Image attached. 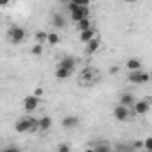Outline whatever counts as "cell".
<instances>
[{
  "label": "cell",
  "instance_id": "cell-1",
  "mask_svg": "<svg viewBox=\"0 0 152 152\" xmlns=\"http://www.w3.org/2000/svg\"><path fill=\"white\" fill-rule=\"evenodd\" d=\"M36 129H38V118H32V116H22L15 124V131L18 134H25V132L36 131Z\"/></svg>",
  "mask_w": 152,
  "mask_h": 152
},
{
  "label": "cell",
  "instance_id": "cell-2",
  "mask_svg": "<svg viewBox=\"0 0 152 152\" xmlns=\"http://www.w3.org/2000/svg\"><path fill=\"white\" fill-rule=\"evenodd\" d=\"M7 38H9V41H11L13 45H20V43H23V41L27 39V32H25L23 27L11 25V27L7 29Z\"/></svg>",
  "mask_w": 152,
  "mask_h": 152
},
{
  "label": "cell",
  "instance_id": "cell-3",
  "mask_svg": "<svg viewBox=\"0 0 152 152\" xmlns=\"http://www.w3.org/2000/svg\"><path fill=\"white\" fill-rule=\"evenodd\" d=\"M127 79H129V83H132V84H147V83H148V79H150V75L140 68V70L131 72Z\"/></svg>",
  "mask_w": 152,
  "mask_h": 152
},
{
  "label": "cell",
  "instance_id": "cell-4",
  "mask_svg": "<svg viewBox=\"0 0 152 152\" xmlns=\"http://www.w3.org/2000/svg\"><path fill=\"white\" fill-rule=\"evenodd\" d=\"M22 106H23V109H25L27 113H32V111H36L38 106H39V97H36L34 93H32V95H27V97L23 99Z\"/></svg>",
  "mask_w": 152,
  "mask_h": 152
},
{
  "label": "cell",
  "instance_id": "cell-5",
  "mask_svg": "<svg viewBox=\"0 0 152 152\" xmlns=\"http://www.w3.org/2000/svg\"><path fill=\"white\" fill-rule=\"evenodd\" d=\"M113 116H115L118 122H127V120H129V107H125V106H122V104L115 106Z\"/></svg>",
  "mask_w": 152,
  "mask_h": 152
},
{
  "label": "cell",
  "instance_id": "cell-6",
  "mask_svg": "<svg viewBox=\"0 0 152 152\" xmlns=\"http://www.w3.org/2000/svg\"><path fill=\"white\" fill-rule=\"evenodd\" d=\"M88 15H90V7H81V6L73 7V9L70 11V18H72L73 22H79L81 18H84V16H88Z\"/></svg>",
  "mask_w": 152,
  "mask_h": 152
},
{
  "label": "cell",
  "instance_id": "cell-7",
  "mask_svg": "<svg viewBox=\"0 0 152 152\" xmlns=\"http://www.w3.org/2000/svg\"><path fill=\"white\" fill-rule=\"evenodd\" d=\"M132 107H134V113H136V115H147L148 109H150V100H148V99H145V100H138V102L134 100Z\"/></svg>",
  "mask_w": 152,
  "mask_h": 152
},
{
  "label": "cell",
  "instance_id": "cell-8",
  "mask_svg": "<svg viewBox=\"0 0 152 152\" xmlns=\"http://www.w3.org/2000/svg\"><path fill=\"white\" fill-rule=\"evenodd\" d=\"M79 124H81V120H79V116H75V115H68V116H64L61 120L63 129H75Z\"/></svg>",
  "mask_w": 152,
  "mask_h": 152
},
{
  "label": "cell",
  "instance_id": "cell-9",
  "mask_svg": "<svg viewBox=\"0 0 152 152\" xmlns=\"http://www.w3.org/2000/svg\"><path fill=\"white\" fill-rule=\"evenodd\" d=\"M57 66H61V68H68V70H75V66H77V59H75L73 56H63L61 57V61L57 63Z\"/></svg>",
  "mask_w": 152,
  "mask_h": 152
},
{
  "label": "cell",
  "instance_id": "cell-10",
  "mask_svg": "<svg viewBox=\"0 0 152 152\" xmlns=\"http://www.w3.org/2000/svg\"><path fill=\"white\" fill-rule=\"evenodd\" d=\"M95 36H97V31H95L93 27L84 29V31H79V41H81V43H88V41L93 39Z\"/></svg>",
  "mask_w": 152,
  "mask_h": 152
},
{
  "label": "cell",
  "instance_id": "cell-11",
  "mask_svg": "<svg viewBox=\"0 0 152 152\" xmlns=\"http://www.w3.org/2000/svg\"><path fill=\"white\" fill-rule=\"evenodd\" d=\"M100 50V39L95 36L93 39H90L88 43H86V54H90V56H93V54H97Z\"/></svg>",
  "mask_w": 152,
  "mask_h": 152
},
{
  "label": "cell",
  "instance_id": "cell-12",
  "mask_svg": "<svg viewBox=\"0 0 152 152\" xmlns=\"http://www.w3.org/2000/svg\"><path fill=\"white\" fill-rule=\"evenodd\" d=\"M141 66H143V63H141V59H138V57H131V59H127V61H125V68H127L129 72L140 70Z\"/></svg>",
  "mask_w": 152,
  "mask_h": 152
},
{
  "label": "cell",
  "instance_id": "cell-13",
  "mask_svg": "<svg viewBox=\"0 0 152 152\" xmlns=\"http://www.w3.org/2000/svg\"><path fill=\"white\" fill-rule=\"evenodd\" d=\"M134 95L132 93H122L120 95V100H118V104H122V106H125V107H132V104H134Z\"/></svg>",
  "mask_w": 152,
  "mask_h": 152
},
{
  "label": "cell",
  "instance_id": "cell-14",
  "mask_svg": "<svg viewBox=\"0 0 152 152\" xmlns=\"http://www.w3.org/2000/svg\"><path fill=\"white\" fill-rule=\"evenodd\" d=\"M70 75H72V70H68V68H61V66H56V79H59V81H66V79H70Z\"/></svg>",
  "mask_w": 152,
  "mask_h": 152
},
{
  "label": "cell",
  "instance_id": "cell-15",
  "mask_svg": "<svg viewBox=\"0 0 152 152\" xmlns=\"http://www.w3.org/2000/svg\"><path fill=\"white\" fill-rule=\"evenodd\" d=\"M52 127V118L50 116H41L38 118V129L39 131H48Z\"/></svg>",
  "mask_w": 152,
  "mask_h": 152
},
{
  "label": "cell",
  "instance_id": "cell-16",
  "mask_svg": "<svg viewBox=\"0 0 152 152\" xmlns=\"http://www.w3.org/2000/svg\"><path fill=\"white\" fill-rule=\"evenodd\" d=\"M64 23H66V20H64V16H63L61 13H54V15H52V25H54L56 29L64 27Z\"/></svg>",
  "mask_w": 152,
  "mask_h": 152
},
{
  "label": "cell",
  "instance_id": "cell-17",
  "mask_svg": "<svg viewBox=\"0 0 152 152\" xmlns=\"http://www.w3.org/2000/svg\"><path fill=\"white\" fill-rule=\"evenodd\" d=\"M75 23H77V25H75V27H77V31H84V29H90V27H91V20H90L88 16L81 18L79 22H75Z\"/></svg>",
  "mask_w": 152,
  "mask_h": 152
},
{
  "label": "cell",
  "instance_id": "cell-18",
  "mask_svg": "<svg viewBox=\"0 0 152 152\" xmlns=\"http://www.w3.org/2000/svg\"><path fill=\"white\" fill-rule=\"evenodd\" d=\"M59 41H61V38H59L57 32H47V43H48V45L54 47V45H57Z\"/></svg>",
  "mask_w": 152,
  "mask_h": 152
},
{
  "label": "cell",
  "instance_id": "cell-19",
  "mask_svg": "<svg viewBox=\"0 0 152 152\" xmlns=\"http://www.w3.org/2000/svg\"><path fill=\"white\" fill-rule=\"evenodd\" d=\"M81 79H84V81H95V70L93 68H86L81 73Z\"/></svg>",
  "mask_w": 152,
  "mask_h": 152
},
{
  "label": "cell",
  "instance_id": "cell-20",
  "mask_svg": "<svg viewBox=\"0 0 152 152\" xmlns=\"http://www.w3.org/2000/svg\"><path fill=\"white\" fill-rule=\"evenodd\" d=\"M34 41H36V43H45V41H47V31H36Z\"/></svg>",
  "mask_w": 152,
  "mask_h": 152
},
{
  "label": "cell",
  "instance_id": "cell-21",
  "mask_svg": "<svg viewBox=\"0 0 152 152\" xmlns=\"http://www.w3.org/2000/svg\"><path fill=\"white\" fill-rule=\"evenodd\" d=\"M31 54H32V56H41V54H43V43H36V45L31 48Z\"/></svg>",
  "mask_w": 152,
  "mask_h": 152
},
{
  "label": "cell",
  "instance_id": "cell-22",
  "mask_svg": "<svg viewBox=\"0 0 152 152\" xmlns=\"http://www.w3.org/2000/svg\"><path fill=\"white\" fill-rule=\"evenodd\" d=\"M111 147L106 145V143H100V145H95V152H109Z\"/></svg>",
  "mask_w": 152,
  "mask_h": 152
},
{
  "label": "cell",
  "instance_id": "cell-23",
  "mask_svg": "<svg viewBox=\"0 0 152 152\" xmlns=\"http://www.w3.org/2000/svg\"><path fill=\"white\" fill-rule=\"evenodd\" d=\"M73 4H77V6H81V7H90V4H91V0H72Z\"/></svg>",
  "mask_w": 152,
  "mask_h": 152
},
{
  "label": "cell",
  "instance_id": "cell-24",
  "mask_svg": "<svg viewBox=\"0 0 152 152\" xmlns=\"http://www.w3.org/2000/svg\"><path fill=\"white\" fill-rule=\"evenodd\" d=\"M152 148V138H145L143 141V150H150Z\"/></svg>",
  "mask_w": 152,
  "mask_h": 152
},
{
  "label": "cell",
  "instance_id": "cell-25",
  "mask_svg": "<svg viewBox=\"0 0 152 152\" xmlns=\"http://www.w3.org/2000/svg\"><path fill=\"white\" fill-rule=\"evenodd\" d=\"M70 148H72V147H70L68 143H61V145H57V150H59V152H68Z\"/></svg>",
  "mask_w": 152,
  "mask_h": 152
},
{
  "label": "cell",
  "instance_id": "cell-26",
  "mask_svg": "<svg viewBox=\"0 0 152 152\" xmlns=\"http://www.w3.org/2000/svg\"><path fill=\"white\" fill-rule=\"evenodd\" d=\"M34 95H36V97H41V95H43V90H41V88H36V90H34Z\"/></svg>",
  "mask_w": 152,
  "mask_h": 152
},
{
  "label": "cell",
  "instance_id": "cell-27",
  "mask_svg": "<svg viewBox=\"0 0 152 152\" xmlns=\"http://www.w3.org/2000/svg\"><path fill=\"white\" fill-rule=\"evenodd\" d=\"M9 2H11V0H0V7H6V6H9Z\"/></svg>",
  "mask_w": 152,
  "mask_h": 152
}]
</instances>
